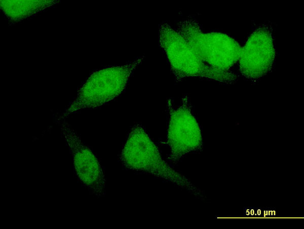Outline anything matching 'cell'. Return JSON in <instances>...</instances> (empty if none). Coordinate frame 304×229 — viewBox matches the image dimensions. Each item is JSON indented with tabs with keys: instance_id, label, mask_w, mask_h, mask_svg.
<instances>
[{
	"instance_id": "obj_1",
	"label": "cell",
	"mask_w": 304,
	"mask_h": 229,
	"mask_svg": "<svg viewBox=\"0 0 304 229\" xmlns=\"http://www.w3.org/2000/svg\"><path fill=\"white\" fill-rule=\"evenodd\" d=\"M120 160L127 169L150 174L200 195L199 189L187 178L163 159L158 147L140 124L135 125L129 132Z\"/></svg>"
},
{
	"instance_id": "obj_2",
	"label": "cell",
	"mask_w": 304,
	"mask_h": 229,
	"mask_svg": "<svg viewBox=\"0 0 304 229\" xmlns=\"http://www.w3.org/2000/svg\"><path fill=\"white\" fill-rule=\"evenodd\" d=\"M158 35L160 46L167 57L176 82L188 77L205 78L224 84H232L237 81L235 73L206 64L178 31L167 23L160 25Z\"/></svg>"
},
{
	"instance_id": "obj_3",
	"label": "cell",
	"mask_w": 304,
	"mask_h": 229,
	"mask_svg": "<svg viewBox=\"0 0 304 229\" xmlns=\"http://www.w3.org/2000/svg\"><path fill=\"white\" fill-rule=\"evenodd\" d=\"M144 56L123 65L110 66L93 72L79 90L77 96L59 117L64 120L79 110L104 105L121 94Z\"/></svg>"
},
{
	"instance_id": "obj_4",
	"label": "cell",
	"mask_w": 304,
	"mask_h": 229,
	"mask_svg": "<svg viewBox=\"0 0 304 229\" xmlns=\"http://www.w3.org/2000/svg\"><path fill=\"white\" fill-rule=\"evenodd\" d=\"M177 30L206 64L222 70L238 62L241 46L234 39L218 32H204L198 22L187 18L179 22Z\"/></svg>"
},
{
	"instance_id": "obj_5",
	"label": "cell",
	"mask_w": 304,
	"mask_h": 229,
	"mask_svg": "<svg viewBox=\"0 0 304 229\" xmlns=\"http://www.w3.org/2000/svg\"><path fill=\"white\" fill-rule=\"evenodd\" d=\"M167 103L169 114L167 134L170 150L169 160L176 163L187 154L201 148V133L187 96H184L181 103L176 106L171 99Z\"/></svg>"
},
{
	"instance_id": "obj_6",
	"label": "cell",
	"mask_w": 304,
	"mask_h": 229,
	"mask_svg": "<svg viewBox=\"0 0 304 229\" xmlns=\"http://www.w3.org/2000/svg\"><path fill=\"white\" fill-rule=\"evenodd\" d=\"M275 57L272 28L269 24L260 25L241 48L238 60L240 72L251 81H257L272 69Z\"/></svg>"
},
{
	"instance_id": "obj_7",
	"label": "cell",
	"mask_w": 304,
	"mask_h": 229,
	"mask_svg": "<svg viewBox=\"0 0 304 229\" xmlns=\"http://www.w3.org/2000/svg\"><path fill=\"white\" fill-rule=\"evenodd\" d=\"M59 121L80 182L92 195L98 197L104 196L105 178L99 160L67 122L64 120Z\"/></svg>"
},
{
	"instance_id": "obj_8",
	"label": "cell",
	"mask_w": 304,
	"mask_h": 229,
	"mask_svg": "<svg viewBox=\"0 0 304 229\" xmlns=\"http://www.w3.org/2000/svg\"><path fill=\"white\" fill-rule=\"evenodd\" d=\"M56 2V1H1V8L9 19L18 21L52 6Z\"/></svg>"
}]
</instances>
